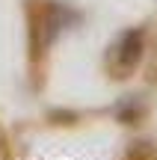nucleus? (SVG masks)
Segmentation results:
<instances>
[{
	"label": "nucleus",
	"instance_id": "nucleus-1",
	"mask_svg": "<svg viewBox=\"0 0 157 160\" xmlns=\"http://www.w3.org/2000/svg\"><path fill=\"white\" fill-rule=\"evenodd\" d=\"M142 51H145V39H142V30H128L122 33L110 48H107V71L113 77H128L136 71L142 59Z\"/></svg>",
	"mask_w": 157,
	"mask_h": 160
},
{
	"label": "nucleus",
	"instance_id": "nucleus-2",
	"mask_svg": "<svg viewBox=\"0 0 157 160\" xmlns=\"http://www.w3.org/2000/svg\"><path fill=\"white\" fill-rule=\"evenodd\" d=\"M154 71H157V59H154Z\"/></svg>",
	"mask_w": 157,
	"mask_h": 160
}]
</instances>
